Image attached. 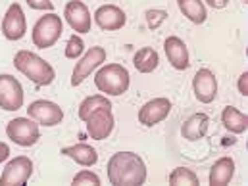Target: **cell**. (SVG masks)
I'll list each match as a JSON object with an SVG mask.
<instances>
[{
  "mask_svg": "<svg viewBox=\"0 0 248 186\" xmlns=\"http://www.w3.org/2000/svg\"><path fill=\"white\" fill-rule=\"evenodd\" d=\"M108 181L114 186H140L146 183V165L135 152H118L108 159Z\"/></svg>",
  "mask_w": 248,
  "mask_h": 186,
  "instance_id": "cell-1",
  "label": "cell"
},
{
  "mask_svg": "<svg viewBox=\"0 0 248 186\" xmlns=\"http://www.w3.org/2000/svg\"><path fill=\"white\" fill-rule=\"evenodd\" d=\"M14 65L21 75H25L37 86H46L56 77L54 67L48 62H45L41 56L33 54L31 50H19L14 58Z\"/></svg>",
  "mask_w": 248,
  "mask_h": 186,
  "instance_id": "cell-2",
  "label": "cell"
},
{
  "mask_svg": "<svg viewBox=\"0 0 248 186\" xmlns=\"http://www.w3.org/2000/svg\"><path fill=\"white\" fill-rule=\"evenodd\" d=\"M94 85L108 96H122L131 85V75L122 63H108L96 71Z\"/></svg>",
  "mask_w": 248,
  "mask_h": 186,
  "instance_id": "cell-3",
  "label": "cell"
},
{
  "mask_svg": "<svg viewBox=\"0 0 248 186\" xmlns=\"http://www.w3.org/2000/svg\"><path fill=\"white\" fill-rule=\"evenodd\" d=\"M63 23L62 17L54 12H48L46 15H41L39 21L35 23L33 31H31V39L33 44L37 48H50L58 43V39L62 37Z\"/></svg>",
  "mask_w": 248,
  "mask_h": 186,
  "instance_id": "cell-4",
  "label": "cell"
},
{
  "mask_svg": "<svg viewBox=\"0 0 248 186\" xmlns=\"http://www.w3.org/2000/svg\"><path fill=\"white\" fill-rule=\"evenodd\" d=\"M87 123V132L91 134L93 140H104L112 134L114 130V115H112V104H102L94 108L87 117L83 119Z\"/></svg>",
  "mask_w": 248,
  "mask_h": 186,
  "instance_id": "cell-5",
  "label": "cell"
},
{
  "mask_svg": "<svg viewBox=\"0 0 248 186\" xmlns=\"http://www.w3.org/2000/svg\"><path fill=\"white\" fill-rule=\"evenodd\" d=\"M6 134L12 142H16L17 146L29 148L33 144H37V140L41 138V130L39 123L35 119H27V117H16L6 125Z\"/></svg>",
  "mask_w": 248,
  "mask_h": 186,
  "instance_id": "cell-6",
  "label": "cell"
},
{
  "mask_svg": "<svg viewBox=\"0 0 248 186\" xmlns=\"http://www.w3.org/2000/svg\"><path fill=\"white\" fill-rule=\"evenodd\" d=\"M33 175V161L27 156H17L8 161L0 175V186H23Z\"/></svg>",
  "mask_w": 248,
  "mask_h": 186,
  "instance_id": "cell-7",
  "label": "cell"
},
{
  "mask_svg": "<svg viewBox=\"0 0 248 186\" xmlns=\"http://www.w3.org/2000/svg\"><path fill=\"white\" fill-rule=\"evenodd\" d=\"M23 100L25 92L21 83L8 73L0 75V108L4 112H17L23 106Z\"/></svg>",
  "mask_w": 248,
  "mask_h": 186,
  "instance_id": "cell-8",
  "label": "cell"
},
{
  "mask_svg": "<svg viewBox=\"0 0 248 186\" xmlns=\"http://www.w3.org/2000/svg\"><path fill=\"white\" fill-rule=\"evenodd\" d=\"M104 62H106V50L102 46H93L91 50H87V54H83L73 67L71 86H79L96 67H100Z\"/></svg>",
  "mask_w": 248,
  "mask_h": 186,
  "instance_id": "cell-9",
  "label": "cell"
},
{
  "mask_svg": "<svg viewBox=\"0 0 248 186\" xmlns=\"http://www.w3.org/2000/svg\"><path fill=\"white\" fill-rule=\"evenodd\" d=\"M27 115L31 119H35L39 125L43 127H56L62 123L63 112L62 108L50 100H35L29 104L27 108Z\"/></svg>",
  "mask_w": 248,
  "mask_h": 186,
  "instance_id": "cell-10",
  "label": "cell"
},
{
  "mask_svg": "<svg viewBox=\"0 0 248 186\" xmlns=\"http://www.w3.org/2000/svg\"><path fill=\"white\" fill-rule=\"evenodd\" d=\"M2 33L8 41H19L27 33V19L17 2L10 4V8L6 10L2 17Z\"/></svg>",
  "mask_w": 248,
  "mask_h": 186,
  "instance_id": "cell-11",
  "label": "cell"
},
{
  "mask_svg": "<svg viewBox=\"0 0 248 186\" xmlns=\"http://www.w3.org/2000/svg\"><path fill=\"white\" fill-rule=\"evenodd\" d=\"M63 17L69 23V27L77 33H89L93 27V17L85 2L81 0H69L63 8Z\"/></svg>",
  "mask_w": 248,
  "mask_h": 186,
  "instance_id": "cell-12",
  "label": "cell"
},
{
  "mask_svg": "<svg viewBox=\"0 0 248 186\" xmlns=\"http://www.w3.org/2000/svg\"><path fill=\"white\" fill-rule=\"evenodd\" d=\"M171 112V102L170 98H154L148 100L140 110H139V123L144 127H154V125L162 123Z\"/></svg>",
  "mask_w": 248,
  "mask_h": 186,
  "instance_id": "cell-13",
  "label": "cell"
},
{
  "mask_svg": "<svg viewBox=\"0 0 248 186\" xmlns=\"http://www.w3.org/2000/svg\"><path fill=\"white\" fill-rule=\"evenodd\" d=\"M192 90L198 102L212 104L217 96V79L210 69H198L192 79Z\"/></svg>",
  "mask_w": 248,
  "mask_h": 186,
  "instance_id": "cell-14",
  "label": "cell"
},
{
  "mask_svg": "<svg viewBox=\"0 0 248 186\" xmlns=\"http://www.w3.org/2000/svg\"><path fill=\"white\" fill-rule=\"evenodd\" d=\"M127 21L125 12L116 4H104L94 12V23L102 31H120Z\"/></svg>",
  "mask_w": 248,
  "mask_h": 186,
  "instance_id": "cell-15",
  "label": "cell"
},
{
  "mask_svg": "<svg viewBox=\"0 0 248 186\" xmlns=\"http://www.w3.org/2000/svg\"><path fill=\"white\" fill-rule=\"evenodd\" d=\"M164 50H166V56H168L173 69H177V71L188 69V65H190L188 50H186V44L179 37H168L164 43Z\"/></svg>",
  "mask_w": 248,
  "mask_h": 186,
  "instance_id": "cell-16",
  "label": "cell"
},
{
  "mask_svg": "<svg viewBox=\"0 0 248 186\" xmlns=\"http://www.w3.org/2000/svg\"><path fill=\"white\" fill-rule=\"evenodd\" d=\"M210 129V117L206 114H192L185 123L181 125V134L188 142H196L206 136Z\"/></svg>",
  "mask_w": 248,
  "mask_h": 186,
  "instance_id": "cell-17",
  "label": "cell"
},
{
  "mask_svg": "<svg viewBox=\"0 0 248 186\" xmlns=\"http://www.w3.org/2000/svg\"><path fill=\"white\" fill-rule=\"evenodd\" d=\"M233 175H235V161H233V157L225 156V157H219L212 165L208 181L212 186H225L231 183Z\"/></svg>",
  "mask_w": 248,
  "mask_h": 186,
  "instance_id": "cell-18",
  "label": "cell"
},
{
  "mask_svg": "<svg viewBox=\"0 0 248 186\" xmlns=\"http://www.w3.org/2000/svg\"><path fill=\"white\" fill-rule=\"evenodd\" d=\"M62 156L71 157L75 163H79V165H83V167H93V165L98 161V152H96L93 146L85 144V142H79V144L62 148Z\"/></svg>",
  "mask_w": 248,
  "mask_h": 186,
  "instance_id": "cell-19",
  "label": "cell"
},
{
  "mask_svg": "<svg viewBox=\"0 0 248 186\" xmlns=\"http://www.w3.org/2000/svg\"><path fill=\"white\" fill-rule=\"evenodd\" d=\"M221 123H223V127H225L229 132H233V134H243L248 129V115L243 114V112H239V110L233 108V106H227V108H223V112H221Z\"/></svg>",
  "mask_w": 248,
  "mask_h": 186,
  "instance_id": "cell-20",
  "label": "cell"
},
{
  "mask_svg": "<svg viewBox=\"0 0 248 186\" xmlns=\"http://www.w3.org/2000/svg\"><path fill=\"white\" fill-rule=\"evenodd\" d=\"M177 6L181 10V14L185 15L188 21L200 25L206 21L208 14H206V6L202 0H177Z\"/></svg>",
  "mask_w": 248,
  "mask_h": 186,
  "instance_id": "cell-21",
  "label": "cell"
},
{
  "mask_svg": "<svg viewBox=\"0 0 248 186\" xmlns=\"http://www.w3.org/2000/svg\"><path fill=\"white\" fill-rule=\"evenodd\" d=\"M133 63H135L139 73H152L160 63V56H158V52L154 48L144 46L133 56Z\"/></svg>",
  "mask_w": 248,
  "mask_h": 186,
  "instance_id": "cell-22",
  "label": "cell"
},
{
  "mask_svg": "<svg viewBox=\"0 0 248 186\" xmlns=\"http://www.w3.org/2000/svg\"><path fill=\"white\" fill-rule=\"evenodd\" d=\"M170 185L171 186H196L200 185L196 173L188 167H177L170 175Z\"/></svg>",
  "mask_w": 248,
  "mask_h": 186,
  "instance_id": "cell-23",
  "label": "cell"
},
{
  "mask_svg": "<svg viewBox=\"0 0 248 186\" xmlns=\"http://www.w3.org/2000/svg\"><path fill=\"white\" fill-rule=\"evenodd\" d=\"M83 52H85V43H83V39L77 37V35H71V37L67 39V44H65V58H69V60H79V58L83 56Z\"/></svg>",
  "mask_w": 248,
  "mask_h": 186,
  "instance_id": "cell-24",
  "label": "cell"
},
{
  "mask_svg": "<svg viewBox=\"0 0 248 186\" xmlns=\"http://www.w3.org/2000/svg\"><path fill=\"white\" fill-rule=\"evenodd\" d=\"M166 19H168V12L166 10H148L146 12V25L152 31L158 29Z\"/></svg>",
  "mask_w": 248,
  "mask_h": 186,
  "instance_id": "cell-25",
  "label": "cell"
},
{
  "mask_svg": "<svg viewBox=\"0 0 248 186\" xmlns=\"http://www.w3.org/2000/svg\"><path fill=\"white\" fill-rule=\"evenodd\" d=\"M73 185L75 186H83V185H91V186H100V177L93 171H81L73 177Z\"/></svg>",
  "mask_w": 248,
  "mask_h": 186,
  "instance_id": "cell-26",
  "label": "cell"
},
{
  "mask_svg": "<svg viewBox=\"0 0 248 186\" xmlns=\"http://www.w3.org/2000/svg\"><path fill=\"white\" fill-rule=\"evenodd\" d=\"M31 10H46V12H54V4L52 0H27Z\"/></svg>",
  "mask_w": 248,
  "mask_h": 186,
  "instance_id": "cell-27",
  "label": "cell"
},
{
  "mask_svg": "<svg viewBox=\"0 0 248 186\" xmlns=\"http://www.w3.org/2000/svg\"><path fill=\"white\" fill-rule=\"evenodd\" d=\"M237 86H239V92H241L243 96H248V71H245V73L239 77Z\"/></svg>",
  "mask_w": 248,
  "mask_h": 186,
  "instance_id": "cell-28",
  "label": "cell"
},
{
  "mask_svg": "<svg viewBox=\"0 0 248 186\" xmlns=\"http://www.w3.org/2000/svg\"><path fill=\"white\" fill-rule=\"evenodd\" d=\"M8 156H10V146H8L6 142H0V163L6 161Z\"/></svg>",
  "mask_w": 248,
  "mask_h": 186,
  "instance_id": "cell-29",
  "label": "cell"
},
{
  "mask_svg": "<svg viewBox=\"0 0 248 186\" xmlns=\"http://www.w3.org/2000/svg\"><path fill=\"white\" fill-rule=\"evenodd\" d=\"M212 8H216V10H221V8H225L227 4H229V0H206Z\"/></svg>",
  "mask_w": 248,
  "mask_h": 186,
  "instance_id": "cell-30",
  "label": "cell"
},
{
  "mask_svg": "<svg viewBox=\"0 0 248 186\" xmlns=\"http://www.w3.org/2000/svg\"><path fill=\"white\" fill-rule=\"evenodd\" d=\"M243 2H248V0H243Z\"/></svg>",
  "mask_w": 248,
  "mask_h": 186,
  "instance_id": "cell-31",
  "label": "cell"
}]
</instances>
